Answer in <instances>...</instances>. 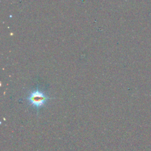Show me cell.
I'll use <instances>...</instances> for the list:
<instances>
[{
	"mask_svg": "<svg viewBox=\"0 0 151 151\" xmlns=\"http://www.w3.org/2000/svg\"><path fill=\"white\" fill-rule=\"evenodd\" d=\"M49 99L44 92L38 89L31 91L27 98L29 104L34 107L37 110L43 107Z\"/></svg>",
	"mask_w": 151,
	"mask_h": 151,
	"instance_id": "obj_1",
	"label": "cell"
}]
</instances>
